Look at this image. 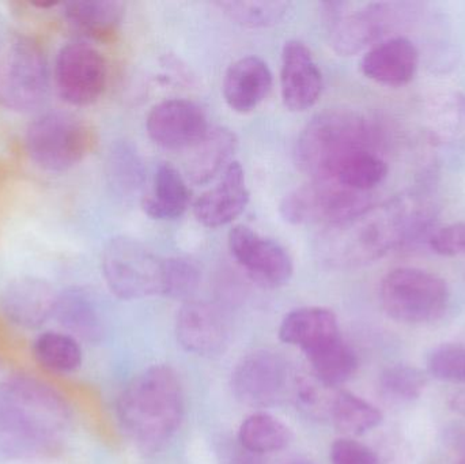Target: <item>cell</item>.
I'll return each instance as SVG.
<instances>
[{"instance_id":"ba28073f","label":"cell","mask_w":465,"mask_h":464,"mask_svg":"<svg viewBox=\"0 0 465 464\" xmlns=\"http://www.w3.org/2000/svg\"><path fill=\"white\" fill-rule=\"evenodd\" d=\"M346 7L339 2L324 14L330 45L341 56H354L387 40L407 14L401 5L387 2L369 3L351 13Z\"/></svg>"},{"instance_id":"4fadbf2b","label":"cell","mask_w":465,"mask_h":464,"mask_svg":"<svg viewBox=\"0 0 465 464\" xmlns=\"http://www.w3.org/2000/svg\"><path fill=\"white\" fill-rule=\"evenodd\" d=\"M289 384L286 361L268 350L254 351L241 360L232 375V390L243 405L265 408L283 398Z\"/></svg>"},{"instance_id":"8d00e7d4","label":"cell","mask_w":465,"mask_h":464,"mask_svg":"<svg viewBox=\"0 0 465 464\" xmlns=\"http://www.w3.org/2000/svg\"><path fill=\"white\" fill-rule=\"evenodd\" d=\"M428 244L433 252L445 258L465 255V222L450 223L434 229Z\"/></svg>"},{"instance_id":"6da1fadb","label":"cell","mask_w":465,"mask_h":464,"mask_svg":"<svg viewBox=\"0 0 465 464\" xmlns=\"http://www.w3.org/2000/svg\"><path fill=\"white\" fill-rule=\"evenodd\" d=\"M431 214L417 199L396 198L341 222L324 226L314 240V253L325 266L360 269L384 258L396 248L428 239Z\"/></svg>"},{"instance_id":"484cf974","label":"cell","mask_w":465,"mask_h":464,"mask_svg":"<svg viewBox=\"0 0 465 464\" xmlns=\"http://www.w3.org/2000/svg\"><path fill=\"white\" fill-rule=\"evenodd\" d=\"M327 420H331L333 427L341 432L358 436L379 427L384 417L376 406L362 398L336 390L328 409Z\"/></svg>"},{"instance_id":"9a60e30c","label":"cell","mask_w":465,"mask_h":464,"mask_svg":"<svg viewBox=\"0 0 465 464\" xmlns=\"http://www.w3.org/2000/svg\"><path fill=\"white\" fill-rule=\"evenodd\" d=\"M324 78L309 46L289 40L282 49L281 93L284 106L305 112L322 97Z\"/></svg>"},{"instance_id":"83f0119b","label":"cell","mask_w":465,"mask_h":464,"mask_svg":"<svg viewBox=\"0 0 465 464\" xmlns=\"http://www.w3.org/2000/svg\"><path fill=\"white\" fill-rule=\"evenodd\" d=\"M314 378L328 387L338 389L354 376L358 368V360L354 350L339 337L331 342L319 346L306 353Z\"/></svg>"},{"instance_id":"44dd1931","label":"cell","mask_w":465,"mask_h":464,"mask_svg":"<svg viewBox=\"0 0 465 464\" xmlns=\"http://www.w3.org/2000/svg\"><path fill=\"white\" fill-rule=\"evenodd\" d=\"M341 337L338 318L327 308L306 307L292 311L279 327V338L303 353Z\"/></svg>"},{"instance_id":"ab89813d","label":"cell","mask_w":465,"mask_h":464,"mask_svg":"<svg viewBox=\"0 0 465 464\" xmlns=\"http://www.w3.org/2000/svg\"><path fill=\"white\" fill-rule=\"evenodd\" d=\"M243 451H245V449H243ZM234 464H260L259 455L245 451L235 459Z\"/></svg>"},{"instance_id":"277c9868","label":"cell","mask_w":465,"mask_h":464,"mask_svg":"<svg viewBox=\"0 0 465 464\" xmlns=\"http://www.w3.org/2000/svg\"><path fill=\"white\" fill-rule=\"evenodd\" d=\"M450 300V288L441 277L415 267L392 270L380 283L382 310L399 323H434L447 312Z\"/></svg>"},{"instance_id":"8fae6325","label":"cell","mask_w":465,"mask_h":464,"mask_svg":"<svg viewBox=\"0 0 465 464\" xmlns=\"http://www.w3.org/2000/svg\"><path fill=\"white\" fill-rule=\"evenodd\" d=\"M228 244L238 266L262 288H282L292 280V256L275 240L262 236L248 226L237 225L229 232Z\"/></svg>"},{"instance_id":"7402d4cb","label":"cell","mask_w":465,"mask_h":464,"mask_svg":"<svg viewBox=\"0 0 465 464\" xmlns=\"http://www.w3.org/2000/svg\"><path fill=\"white\" fill-rule=\"evenodd\" d=\"M65 21L74 32L90 40H109L119 32L125 3L119 0H73L63 5Z\"/></svg>"},{"instance_id":"5bb4252c","label":"cell","mask_w":465,"mask_h":464,"mask_svg":"<svg viewBox=\"0 0 465 464\" xmlns=\"http://www.w3.org/2000/svg\"><path fill=\"white\" fill-rule=\"evenodd\" d=\"M147 135L166 150L193 149L210 130L206 112L193 101L171 98L153 106L146 119Z\"/></svg>"},{"instance_id":"ffe728a7","label":"cell","mask_w":465,"mask_h":464,"mask_svg":"<svg viewBox=\"0 0 465 464\" xmlns=\"http://www.w3.org/2000/svg\"><path fill=\"white\" fill-rule=\"evenodd\" d=\"M273 78L264 60L245 56L232 63L223 78V98L229 108L238 114H249L270 94Z\"/></svg>"},{"instance_id":"d6986e66","label":"cell","mask_w":465,"mask_h":464,"mask_svg":"<svg viewBox=\"0 0 465 464\" xmlns=\"http://www.w3.org/2000/svg\"><path fill=\"white\" fill-rule=\"evenodd\" d=\"M57 294L46 281L21 277L8 283L2 294L5 318L24 329H38L54 316Z\"/></svg>"},{"instance_id":"30bf717a","label":"cell","mask_w":465,"mask_h":464,"mask_svg":"<svg viewBox=\"0 0 465 464\" xmlns=\"http://www.w3.org/2000/svg\"><path fill=\"white\" fill-rule=\"evenodd\" d=\"M54 79L60 97L74 106H87L103 97L108 84L105 57L92 44L75 41L57 54Z\"/></svg>"},{"instance_id":"ac0fdd59","label":"cell","mask_w":465,"mask_h":464,"mask_svg":"<svg viewBox=\"0 0 465 464\" xmlns=\"http://www.w3.org/2000/svg\"><path fill=\"white\" fill-rule=\"evenodd\" d=\"M249 198L245 172L240 163L232 161L223 172L221 182L195 202L193 215L206 228H221L242 214Z\"/></svg>"},{"instance_id":"b9f144b4","label":"cell","mask_w":465,"mask_h":464,"mask_svg":"<svg viewBox=\"0 0 465 464\" xmlns=\"http://www.w3.org/2000/svg\"><path fill=\"white\" fill-rule=\"evenodd\" d=\"M290 464H311V463H303V462H292V463H290Z\"/></svg>"},{"instance_id":"e575fe53","label":"cell","mask_w":465,"mask_h":464,"mask_svg":"<svg viewBox=\"0 0 465 464\" xmlns=\"http://www.w3.org/2000/svg\"><path fill=\"white\" fill-rule=\"evenodd\" d=\"M428 373L440 381L465 387V346L444 343L429 353Z\"/></svg>"},{"instance_id":"4316f807","label":"cell","mask_w":465,"mask_h":464,"mask_svg":"<svg viewBox=\"0 0 465 464\" xmlns=\"http://www.w3.org/2000/svg\"><path fill=\"white\" fill-rule=\"evenodd\" d=\"M388 176V165L373 149H362L344 158L330 180L357 193H371Z\"/></svg>"},{"instance_id":"2e32d148","label":"cell","mask_w":465,"mask_h":464,"mask_svg":"<svg viewBox=\"0 0 465 464\" xmlns=\"http://www.w3.org/2000/svg\"><path fill=\"white\" fill-rule=\"evenodd\" d=\"M176 337L180 345L198 356L223 353L229 342L225 318L206 301H188L177 313Z\"/></svg>"},{"instance_id":"5b68a950","label":"cell","mask_w":465,"mask_h":464,"mask_svg":"<svg viewBox=\"0 0 465 464\" xmlns=\"http://www.w3.org/2000/svg\"><path fill=\"white\" fill-rule=\"evenodd\" d=\"M103 274L114 296L139 300L165 296L166 258L130 237H114L103 253Z\"/></svg>"},{"instance_id":"4dcf8cb0","label":"cell","mask_w":465,"mask_h":464,"mask_svg":"<svg viewBox=\"0 0 465 464\" xmlns=\"http://www.w3.org/2000/svg\"><path fill=\"white\" fill-rule=\"evenodd\" d=\"M109 187L120 198H131L143 184L144 171L141 158L127 143H119L111 150L106 161Z\"/></svg>"},{"instance_id":"e0dca14e","label":"cell","mask_w":465,"mask_h":464,"mask_svg":"<svg viewBox=\"0 0 465 464\" xmlns=\"http://www.w3.org/2000/svg\"><path fill=\"white\" fill-rule=\"evenodd\" d=\"M420 62L417 45L403 35H393L363 54L361 71L366 78L382 86L401 87L415 78Z\"/></svg>"},{"instance_id":"74e56055","label":"cell","mask_w":465,"mask_h":464,"mask_svg":"<svg viewBox=\"0 0 465 464\" xmlns=\"http://www.w3.org/2000/svg\"><path fill=\"white\" fill-rule=\"evenodd\" d=\"M332 464H380L376 454L365 444L352 439H339L331 447Z\"/></svg>"},{"instance_id":"d6a6232c","label":"cell","mask_w":465,"mask_h":464,"mask_svg":"<svg viewBox=\"0 0 465 464\" xmlns=\"http://www.w3.org/2000/svg\"><path fill=\"white\" fill-rule=\"evenodd\" d=\"M426 384L428 376L410 365H392L379 379L380 394L385 400L396 405L417 400L425 391Z\"/></svg>"},{"instance_id":"f35d334b","label":"cell","mask_w":465,"mask_h":464,"mask_svg":"<svg viewBox=\"0 0 465 464\" xmlns=\"http://www.w3.org/2000/svg\"><path fill=\"white\" fill-rule=\"evenodd\" d=\"M450 408L452 409L455 413L465 417V387L456 391L455 394L450 398Z\"/></svg>"},{"instance_id":"603a6c76","label":"cell","mask_w":465,"mask_h":464,"mask_svg":"<svg viewBox=\"0 0 465 464\" xmlns=\"http://www.w3.org/2000/svg\"><path fill=\"white\" fill-rule=\"evenodd\" d=\"M54 318L71 337L98 343L105 334L103 318L94 299L84 289L71 288L57 294Z\"/></svg>"},{"instance_id":"9c48e42d","label":"cell","mask_w":465,"mask_h":464,"mask_svg":"<svg viewBox=\"0 0 465 464\" xmlns=\"http://www.w3.org/2000/svg\"><path fill=\"white\" fill-rule=\"evenodd\" d=\"M371 193L349 190L335 180H312L284 196L281 215L292 225H333L371 206Z\"/></svg>"},{"instance_id":"7a4b0ae2","label":"cell","mask_w":465,"mask_h":464,"mask_svg":"<svg viewBox=\"0 0 465 464\" xmlns=\"http://www.w3.org/2000/svg\"><path fill=\"white\" fill-rule=\"evenodd\" d=\"M184 392L177 373L154 365L133 379L117 400L122 429L144 454L161 451L184 419Z\"/></svg>"},{"instance_id":"d4e9b609","label":"cell","mask_w":465,"mask_h":464,"mask_svg":"<svg viewBox=\"0 0 465 464\" xmlns=\"http://www.w3.org/2000/svg\"><path fill=\"white\" fill-rule=\"evenodd\" d=\"M191 191L183 174L172 163H163L154 174L153 193L143 199V212L153 220L172 221L190 207Z\"/></svg>"},{"instance_id":"7c38bea8","label":"cell","mask_w":465,"mask_h":464,"mask_svg":"<svg viewBox=\"0 0 465 464\" xmlns=\"http://www.w3.org/2000/svg\"><path fill=\"white\" fill-rule=\"evenodd\" d=\"M0 402L52 439L56 438L70 421V409L63 397L29 376L7 379L3 384Z\"/></svg>"},{"instance_id":"836d02e7","label":"cell","mask_w":465,"mask_h":464,"mask_svg":"<svg viewBox=\"0 0 465 464\" xmlns=\"http://www.w3.org/2000/svg\"><path fill=\"white\" fill-rule=\"evenodd\" d=\"M431 133L450 142L465 141V97L453 93L434 103L430 114Z\"/></svg>"},{"instance_id":"1f68e13d","label":"cell","mask_w":465,"mask_h":464,"mask_svg":"<svg viewBox=\"0 0 465 464\" xmlns=\"http://www.w3.org/2000/svg\"><path fill=\"white\" fill-rule=\"evenodd\" d=\"M215 5L241 26L262 29L279 24L292 5L281 0H223Z\"/></svg>"},{"instance_id":"52a82bcc","label":"cell","mask_w":465,"mask_h":464,"mask_svg":"<svg viewBox=\"0 0 465 464\" xmlns=\"http://www.w3.org/2000/svg\"><path fill=\"white\" fill-rule=\"evenodd\" d=\"M92 141L87 125L67 112H46L27 127L29 157L48 172H65L78 165L89 153Z\"/></svg>"},{"instance_id":"d590c367","label":"cell","mask_w":465,"mask_h":464,"mask_svg":"<svg viewBox=\"0 0 465 464\" xmlns=\"http://www.w3.org/2000/svg\"><path fill=\"white\" fill-rule=\"evenodd\" d=\"M201 283V271L184 258H166L165 297L190 299Z\"/></svg>"},{"instance_id":"cb8c5ba5","label":"cell","mask_w":465,"mask_h":464,"mask_svg":"<svg viewBox=\"0 0 465 464\" xmlns=\"http://www.w3.org/2000/svg\"><path fill=\"white\" fill-rule=\"evenodd\" d=\"M238 147L237 135L226 127H210L193 147L187 163V177L193 184H206L231 165Z\"/></svg>"},{"instance_id":"7bdbcfd3","label":"cell","mask_w":465,"mask_h":464,"mask_svg":"<svg viewBox=\"0 0 465 464\" xmlns=\"http://www.w3.org/2000/svg\"><path fill=\"white\" fill-rule=\"evenodd\" d=\"M459 464H465V457L460 460V462H459Z\"/></svg>"},{"instance_id":"f1b7e54d","label":"cell","mask_w":465,"mask_h":464,"mask_svg":"<svg viewBox=\"0 0 465 464\" xmlns=\"http://www.w3.org/2000/svg\"><path fill=\"white\" fill-rule=\"evenodd\" d=\"M241 446L254 455L282 451L292 441L289 428L267 413H254L246 417L238 432Z\"/></svg>"},{"instance_id":"60d3db41","label":"cell","mask_w":465,"mask_h":464,"mask_svg":"<svg viewBox=\"0 0 465 464\" xmlns=\"http://www.w3.org/2000/svg\"><path fill=\"white\" fill-rule=\"evenodd\" d=\"M37 7L40 8H48V7H54V5H57V2H49V3H35Z\"/></svg>"},{"instance_id":"f546056e","label":"cell","mask_w":465,"mask_h":464,"mask_svg":"<svg viewBox=\"0 0 465 464\" xmlns=\"http://www.w3.org/2000/svg\"><path fill=\"white\" fill-rule=\"evenodd\" d=\"M37 361L46 370L57 373L75 372L81 368L82 349L75 338L60 332H44L33 345Z\"/></svg>"},{"instance_id":"8992f818","label":"cell","mask_w":465,"mask_h":464,"mask_svg":"<svg viewBox=\"0 0 465 464\" xmlns=\"http://www.w3.org/2000/svg\"><path fill=\"white\" fill-rule=\"evenodd\" d=\"M45 54L32 38H10L0 48V105L27 114L43 105L48 95Z\"/></svg>"},{"instance_id":"3957f363","label":"cell","mask_w":465,"mask_h":464,"mask_svg":"<svg viewBox=\"0 0 465 464\" xmlns=\"http://www.w3.org/2000/svg\"><path fill=\"white\" fill-rule=\"evenodd\" d=\"M374 130L357 112L332 109L316 114L298 136L294 160L312 180H330L352 153L373 149Z\"/></svg>"}]
</instances>
